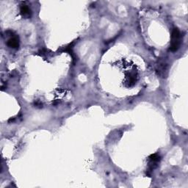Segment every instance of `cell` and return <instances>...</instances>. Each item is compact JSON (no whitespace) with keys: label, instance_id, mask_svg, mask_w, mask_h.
Returning a JSON list of instances; mask_svg holds the SVG:
<instances>
[{"label":"cell","instance_id":"6da1fadb","mask_svg":"<svg viewBox=\"0 0 188 188\" xmlns=\"http://www.w3.org/2000/svg\"><path fill=\"white\" fill-rule=\"evenodd\" d=\"M181 33L178 28H175L171 34V41L170 50L171 52H176L181 46Z\"/></svg>","mask_w":188,"mask_h":188},{"label":"cell","instance_id":"7a4b0ae2","mask_svg":"<svg viewBox=\"0 0 188 188\" xmlns=\"http://www.w3.org/2000/svg\"><path fill=\"white\" fill-rule=\"evenodd\" d=\"M20 12H21V16L24 18H28L30 17L31 16V10L29 8V7L26 5H22L20 7Z\"/></svg>","mask_w":188,"mask_h":188},{"label":"cell","instance_id":"3957f363","mask_svg":"<svg viewBox=\"0 0 188 188\" xmlns=\"http://www.w3.org/2000/svg\"><path fill=\"white\" fill-rule=\"evenodd\" d=\"M7 46L10 48H13V49H17L19 46V40L17 37H13L10 38L8 41L7 43Z\"/></svg>","mask_w":188,"mask_h":188}]
</instances>
